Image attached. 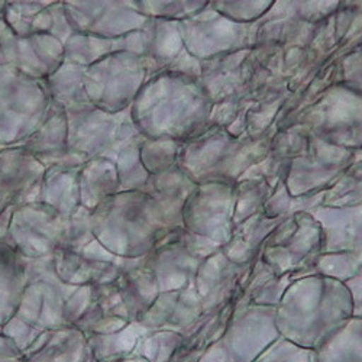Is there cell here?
<instances>
[{"mask_svg":"<svg viewBox=\"0 0 362 362\" xmlns=\"http://www.w3.org/2000/svg\"><path fill=\"white\" fill-rule=\"evenodd\" d=\"M354 316L345 284L330 279H310L294 284L276 309L281 338L315 351Z\"/></svg>","mask_w":362,"mask_h":362,"instance_id":"1","label":"cell"},{"mask_svg":"<svg viewBox=\"0 0 362 362\" xmlns=\"http://www.w3.org/2000/svg\"><path fill=\"white\" fill-rule=\"evenodd\" d=\"M280 338L274 308H255L235 319L223 334L206 348L199 362H255Z\"/></svg>","mask_w":362,"mask_h":362,"instance_id":"2","label":"cell"},{"mask_svg":"<svg viewBox=\"0 0 362 362\" xmlns=\"http://www.w3.org/2000/svg\"><path fill=\"white\" fill-rule=\"evenodd\" d=\"M313 354L315 362H362V319L352 316Z\"/></svg>","mask_w":362,"mask_h":362,"instance_id":"3","label":"cell"},{"mask_svg":"<svg viewBox=\"0 0 362 362\" xmlns=\"http://www.w3.org/2000/svg\"><path fill=\"white\" fill-rule=\"evenodd\" d=\"M255 362H315L312 349L298 346L284 338L271 344Z\"/></svg>","mask_w":362,"mask_h":362,"instance_id":"4","label":"cell"}]
</instances>
